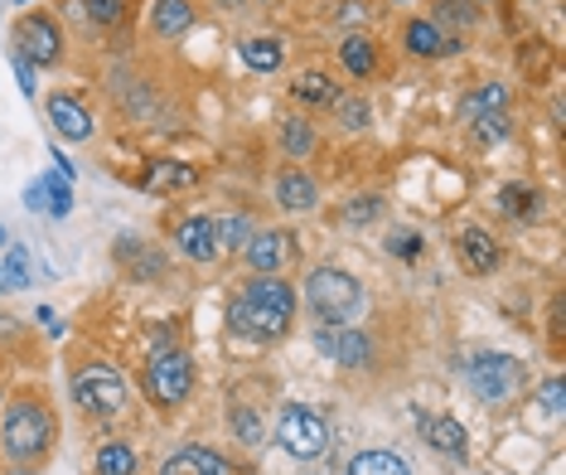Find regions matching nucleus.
<instances>
[{"mask_svg": "<svg viewBox=\"0 0 566 475\" xmlns=\"http://www.w3.org/2000/svg\"><path fill=\"white\" fill-rule=\"evenodd\" d=\"M228 330L238 340H252V344H276L281 335L291 330V316H295V287L272 277H248V287L228 301Z\"/></svg>", "mask_w": 566, "mask_h": 475, "instance_id": "1", "label": "nucleus"}, {"mask_svg": "<svg viewBox=\"0 0 566 475\" xmlns=\"http://www.w3.org/2000/svg\"><path fill=\"white\" fill-rule=\"evenodd\" d=\"M54 436H59L54 407L30 389L10 397L6 413H0V452H6L10 466H40L54 452Z\"/></svg>", "mask_w": 566, "mask_h": 475, "instance_id": "2", "label": "nucleus"}, {"mask_svg": "<svg viewBox=\"0 0 566 475\" xmlns=\"http://www.w3.org/2000/svg\"><path fill=\"white\" fill-rule=\"evenodd\" d=\"M305 306H311L319 326H354L358 311H364V287H358L354 272L325 262L305 277Z\"/></svg>", "mask_w": 566, "mask_h": 475, "instance_id": "3", "label": "nucleus"}, {"mask_svg": "<svg viewBox=\"0 0 566 475\" xmlns=\"http://www.w3.org/2000/svg\"><path fill=\"white\" fill-rule=\"evenodd\" d=\"M69 393H73V407H78L83 417H117L126 407V379L117 364H107V359H87L69 374Z\"/></svg>", "mask_w": 566, "mask_h": 475, "instance_id": "4", "label": "nucleus"}, {"mask_svg": "<svg viewBox=\"0 0 566 475\" xmlns=\"http://www.w3.org/2000/svg\"><path fill=\"white\" fill-rule=\"evenodd\" d=\"M140 389L156 407H179L189 393H195V359L185 354V344H165V350L150 354L146 374H140Z\"/></svg>", "mask_w": 566, "mask_h": 475, "instance_id": "5", "label": "nucleus"}, {"mask_svg": "<svg viewBox=\"0 0 566 475\" xmlns=\"http://www.w3.org/2000/svg\"><path fill=\"white\" fill-rule=\"evenodd\" d=\"M465 383L470 393L489 407H504L523 393V364L513 354H499V350H484V354H470L465 359Z\"/></svg>", "mask_w": 566, "mask_h": 475, "instance_id": "6", "label": "nucleus"}, {"mask_svg": "<svg viewBox=\"0 0 566 475\" xmlns=\"http://www.w3.org/2000/svg\"><path fill=\"white\" fill-rule=\"evenodd\" d=\"M276 442H281V452L295 456V461H315L329 446V427H325V417H319L315 407L286 403L281 407V417H276Z\"/></svg>", "mask_w": 566, "mask_h": 475, "instance_id": "7", "label": "nucleus"}, {"mask_svg": "<svg viewBox=\"0 0 566 475\" xmlns=\"http://www.w3.org/2000/svg\"><path fill=\"white\" fill-rule=\"evenodd\" d=\"M15 54L30 63V69H54L63 59V30L54 16L44 10H30V16L15 20Z\"/></svg>", "mask_w": 566, "mask_h": 475, "instance_id": "8", "label": "nucleus"}, {"mask_svg": "<svg viewBox=\"0 0 566 475\" xmlns=\"http://www.w3.org/2000/svg\"><path fill=\"white\" fill-rule=\"evenodd\" d=\"M291 258H295V238L286 228H252V238L242 242V262H248L256 277L281 272Z\"/></svg>", "mask_w": 566, "mask_h": 475, "instance_id": "9", "label": "nucleus"}, {"mask_svg": "<svg viewBox=\"0 0 566 475\" xmlns=\"http://www.w3.org/2000/svg\"><path fill=\"white\" fill-rule=\"evenodd\" d=\"M315 350L329 359V364L344 369H364L373 359V340L354 326H315Z\"/></svg>", "mask_w": 566, "mask_h": 475, "instance_id": "10", "label": "nucleus"}, {"mask_svg": "<svg viewBox=\"0 0 566 475\" xmlns=\"http://www.w3.org/2000/svg\"><path fill=\"white\" fill-rule=\"evenodd\" d=\"M402 49L411 59H450V54H460V34H446L436 20H407Z\"/></svg>", "mask_w": 566, "mask_h": 475, "instance_id": "11", "label": "nucleus"}, {"mask_svg": "<svg viewBox=\"0 0 566 475\" xmlns=\"http://www.w3.org/2000/svg\"><path fill=\"white\" fill-rule=\"evenodd\" d=\"M276 204L286 214H311V209H319V179L311 171H301V165H286V171L276 175Z\"/></svg>", "mask_w": 566, "mask_h": 475, "instance_id": "12", "label": "nucleus"}, {"mask_svg": "<svg viewBox=\"0 0 566 475\" xmlns=\"http://www.w3.org/2000/svg\"><path fill=\"white\" fill-rule=\"evenodd\" d=\"M417 427H421V436H427V446L436 456H446V461H465L470 456V436H465V427H460L455 417L417 413Z\"/></svg>", "mask_w": 566, "mask_h": 475, "instance_id": "13", "label": "nucleus"}, {"mask_svg": "<svg viewBox=\"0 0 566 475\" xmlns=\"http://www.w3.org/2000/svg\"><path fill=\"white\" fill-rule=\"evenodd\" d=\"M44 112H49V122H54V132L63 141H87L93 136V112H87L73 93H54L44 102Z\"/></svg>", "mask_w": 566, "mask_h": 475, "instance_id": "14", "label": "nucleus"}, {"mask_svg": "<svg viewBox=\"0 0 566 475\" xmlns=\"http://www.w3.org/2000/svg\"><path fill=\"white\" fill-rule=\"evenodd\" d=\"M175 248L185 252L189 262H213V258H218L213 218H209V214H189L185 224H175Z\"/></svg>", "mask_w": 566, "mask_h": 475, "instance_id": "15", "label": "nucleus"}, {"mask_svg": "<svg viewBox=\"0 0 566 475\" xmlns=\"http://www.w3.org/2000/svg\"><path fill=\"white\" fill-rule=\"evenodd\" d=\"M160 475H233V466L213 446H179V452L165 456Z\"/></svg>", "mask_w": 566, "mask_h": 475, "instance_id": "16", "label": "nucleus"}, {"mask_svg": "<svg viewBox=\"0 0 566 475\" xmlns=\"http://www.w3.org/2000/svg\"><path fill=\"white\" fill-rule=\"evenodd\" d=\"M455 248H460V262H465L470 277H489L499 267V258H504L494 234H484V228H465V234L455 238Z\"/></svg>", "mask_w": 566, "mask_h": 475, "instance_id": "17", "label": "nucleus"}, {"mask_svg": "<svg viewBox=\"0 0 566 475\" xmlns=\"http://www.w3.org/2000/svg\"><path fill=\"white\" fill-rule=\"evenodd\" d=\"M195 30V0H156L150 6V34L156 40H185Z\"/></svg>", "mask_w": 566, "mask_h": 475, "instance_id": "18", "label": "nucleus"}, {"mask_svg": "<svg viewBox=\"0 0 566 475\" xmlns=\"http://www.w3.org/2000/svg\"><path fill=\"white\" fill-rule=\"evenodd\" d=\"M291 97H295V102H305V107H334V102L344 97V87L334 83L325 69H305V73H295Z\"/></svg>", "mask_w": 566, "mask_h": 475, "instance_id": "19", "label": "nucleus"}, {"mask_svg": "<svg viewBox=\"0 0 566 475\" xmlns=\"http://www.w3.org/2000/svg\"><path fill=\"white\" fill-rule=\"evenodd\" d=\"M195 165H185V161H150V171L140 175V189L146 195H165V189H189L195 185Z\"/></svg>", "mask_w": 566, "mask_h": 475, "instance_id": "20", "label": "nucleus"}, {"mask_svg": "<svg viewBox=\"0 0 566 475\" xmlns=\"http://www.w3.org/2000/svg\"><path fill=\"white\" fill-rule=\"evenodd\" d=\"M339 63L349 79H373L378 73V44L368 34H344L339 40Z\"/></svg>", "mask_w": 566, "mask_h": 475, "instance_id": "21", "label": "nucleus"}, {"mask_svg": "<svg viewBox=\"0 0 566 475\" xmlns=\"http://www.w3.org/2000/svg\"><path fill=\"white\" fill-rule=\"evenodd\" d=\"M489 112H509V87L504 83H480L460 97V122H480Z\"/></svg>", "mask_w": 566, "mask_h": 475, "instance_id": "22", "label": "nucleus"}, {"mask_svg": "<svg viewBox=\"0 0 566 475\" xmlns=\"http://www.w3.org/2000/svg\"><path fill=\"white\" fill-rule=\"evenodd\" d=\"M242 63L256 73H276L281 69V40H272V34H252V40H242Z\"/></svg>", "mask_w": 566, "mask_h": 475, "instance_id": "23", "label": "nucleus"}, {"mask_svg": "<svg viewBox=\"0 0 566 475\" xmlns=\"http://www.w3.org/2000/svg\"><path fill=\"white\" fill-rule=\"evenodd\" d=\"M252 238V218L248 214H218L213 218V242L218 252H242V242Z\"/></svg>", "mask_w": 566, "mask_h": 475, "instance_id": "24", "label": "nucleus"}, {"mask_svg": "<svg viewBox=\"0 0 566 475\" xmlns=\"http://www.w3.org/2000/svg\"><path fill=\"white\" fill-rule=\"evenodd\" d=\"M315 122H305V117H286L281 122V151H286L291 161H305L315 151Z\"/></svg>", "mask_w": 566, "mask_h": 475, "instance_id": "25", "label": "nucleus"}, {"mask_svg": "<svg viewBox=\"0 0 566 475\" xmlns=\"http://www.w3.org/2000/svg\"><path fill=\"white\" fill-rule=\"evenodd\" d=\"M93 471L97 475H136V452L126 442H102L97 456H93Z\"/></svg>", "mask_w": 566, "mask_h": 475, "instance_id": "26", "label": "nucleus"}, {"mask_svg": "<svg viewBox=\"0 0 566 475\" xmlns=\"http://www.w3.org/2000/svg\"><path fill=\"white\" fill-rule=\"evenodd\" d=\"M494 204H499V214H509V218H533L543 209V195H537L533 185H504Z\"/></svg>", "mask_w": 566, "mask_h": 475, "instance_id": "27", "label": "nucleus"}, {"mask_svg": "<svg viewBox=\"0 0 566 475\" xmlns=\"http://www.w3.org/2000/svg\"><path fill=\"white\" fill-rule=\"evenodd\" d=\"M349 475H411L397 452H358L349 461Z\"/></svg>", "mask_w": 566, "mask_h": 475, "instance_id": "28", "label": "nucleus"}, {"mask_svg": "<svg viewBox=\"0 0 566 475\" xmlns=\"http://www.w3.org/2000/svg\"><path fill=\"white\" fill-rule=\"evenodd\" d=\"M83 16L97 24V30H117V24L132 16V0H78Z\"/></svg>", "mask_w": 566, "mask_h": 475, "instance_id": "29", "label": "nucleus"}, {"mask_svg": "<svg viewBox=\"0 0 566 475\" xmlns=\"http://www.w3.org/2000/svg\"><path fill=\"white\" fill-rule=\"evenodd\" d=\"M44 189H49V218H69V209H73V179L69 175H44Z\"/></svg>", "mask_w": 566, "mask_h": 475, "instance_id": "30", "label": "nucleus"}, {"mask_svg": "<svg viewBox=\"0 0 566 475\" xmlns=\"http://www.w3.org/2000/svg\"><path fill=\"white\" fill-rule=\"evenodd\" d=\"M228 422H233L238 442H248V446H262L266 442V422H262V413H252V407H233Z\"/></svg>", "mask_w": 566, "mask_h": 475, "instance_id": "31", "label": "nucleus"}, {"mask_svg": "<svg viewBox=\"0 0 566 475\" xmlns=\"http://www.w3.org/2000/svg\"><path fill=\"white\" fill-rule=\"evenodd\" d=\"M431 10H436V20L455 24V30H470V24L480 20V10H474L470 0H431Z\"/></svg>", "mask_w": 566, "mask_h": 475, "instance_id": "32", "label": "nucleus"}, {"mask_svg": "<svg viewBox=\"0 0 566 475\" xmlns=\"http://www.w3.org/2000/svg\"><path fill=\"white\" fill-rule=\"evenodd\" d=\"M334 112H339V122L349 126V132H364V126L373 122V107H368V97H349V93H344L339 102H334Z\"/></svg>", "mask_w": 566, "mask_h": 475, "instance_id": "33", "label": "nucleus"}, {"mask_svg": "<svg viewBox=\"0 0 566 475\" xmlns=\"http://www.w3.org/2000/svg\"><path fill=\"white\" fill-rule=\"evenodd\" d=\"M421 248H427V242H421V234L417 228H392V238H388V252L392 258H421Z\"/></svg>", "mask_w": 566, "mask_h": 475, "instance_id": "34", "label": "nucleus"}, {"mask_svg": "<svg viewBox=\"0 0 566 475\" xmlns=\"http://www.w3.org/2000/svg\"><path fill=\"white\" fill-rule=\"evenodd\" d=\"M382 214V199L378 195H358L354 204H344V224H373V218H378Z\"/></svg>", "mask_w": 566, "mask_h": 475, "instance_id": "35", "label": "nucleus"}, {"mask_svg": "<svg viewBox=\"0 0 566 475\" xmlns=\"http://www.w3.org/2000/svg\"><path fill=\"white\" fill-rule=\"evenodd\" d=\"M470 132L480 136L484 146H489V141H504V136H509V112H489V117L470 122Z\"/></svg>", "mask_w": 566, "mask_h": 475, "instance_id": "36", "label": "nucleus"}, {"mask_svg": "<svg viewBox=\"0 0 566 475\" xmlns=\"http://www.w3.org/2000/svg\"><path fill=\"white\" fill-rule=\"evenodd\" d=\"M6 272H10V287H30V252H24V248H15V252H10V258H6Z\"/></svg>", "mask_w": 566, "mask_h": 475, "instance_id": "37", "label": "nucleus"}, {"mask_svg": "<svg viewBox=\"0 0 566 475\" xmlns=\"http://www.w3.org/2000/svg\"><path fill=\"white\" fill-rule=\"evenodd\" d=\"M537 397H543L547 413H557V417H562V407H566V383H562V379H547V383H543V393H537Z\"/></svg>", "mask_w": 566, "mask_h": 475, "instance_id": "38", "label": "nucleus"}, {"mask_svg": "<svg viewBox=\"0 0 566 475\" xmlns=\"http://www.w3.org/2000/svg\"><path fill=\"white\" fill-rule=\"evenodd\" d=\"M24 204H30V209H49V189H44V179H34V185L30 189H24Z\"/></svg>", "mask_w": 566, "mask_h": 475, "instance_id": "39", "label": "nucleus"}, {"mask_svg": "<svg viewBox=\"0 0 566 475\" xmlns=\"http://www.w3.org/2000/svg\"><path fill=\"white\" fill-rule=\"evenodd\" d=\"M15 73H20V93L34 97V69H30V63H24L20 54H15Z\"/></svg>", "mask_w": 566, "mask_h": 475, "instance_id": "40", "label": "nucleus"}, {"mask_svg": "<svg viewBox=\"0 0 566 475\" xmlns=\"http://www.w3.org/2000/svg\"><path fill=\"white\" fill-rule=\"evenodd\" d=\"M339 20H364V0H344Z\"/></svg>", "mask_w": 566, "mask_h": 475, "instance_id": "41", "label": "nucleus"}, {"mask_svg": "<svg viewBox=\"0 0 566 475\" xmlns=\"http://www.w3.org/2000/svg\"><path fill=\"white\" fill-rule=\"evenodd\" d=\"M6 291H15V287H10V272H6V262H0V297H6Z\"/></svg>", "mask_w": 566, "mask_h": 475, "instance_id": "42", "label": "nucleus"}, {"mask_svg": "<svg viewBox=\"0 0 566 475\" xmlns=\"http://www.w3.org/2000/svg\"><path fill=\"white\" fill-rule=\"evenodd\" d=\"M213 6H223V10H238V6H248V0H213Z\"/></svg>", "mask_w": 566, "mask_h": 475, "instance_id": "43", "label": "nucleus"}, {"mask_svg": "<svg viewBox=\"0 0 566 475\" xmlns=\"http://www.w3.org/2000/svg\"><path fill=\"white\" fill-rule=\"evenodd\" d=\"M6 475H34V466H10Z\"/></svg>", "mask_w": 566, "mask_h": 475, "instance_id": "44", "label": "nucleus"}, {"mask_svg": "<svg viewBox=\"0 0 566 475\" xmlns=\"http://www.w3.org/2000/svg\"><path fill=\"white\" fill-rule=\"evenodd\" d=\"M470 6H489V0H470Z\"/></svg>", "mask_w": 566, "mask_h": 475, "instance_id": "45", "label": "nucleus"}, {"mask_svg": "<svg viewBox=\"0 0 566 475\" xmlns=\"http://www.w3.org/2000/svg\"><path fill=\"white\" fill-rule=\"evenodd\" d=\"M0 242H6V228H0Z\"/></svg>", "mask_w": 566, "mask_h": 475, "instance_id": "46", "label": "nucleus"}, {"mask_svg": "<svg viewBox=\"0 0 566 475\" xmlns=\"http://www.w3.org/2000/svg\"><path fill=\"white\" fill-rule=\"evenodd\" d=\"M272 6H281V0H272Z\"/></svg>", "mask_w": 566, "mask_h": 475, "instance_id": "47", "label": "nucleus"}, {"mask_svg": "<svg viewBox=\"0 0 566 475\" xmlns=\"http://www.w3.org/2000/svg\"><path fill=\"white\" fill-rule=\"evenodd\" d=\"M20 6H24V0H20Z\"/></svg>", "mask_w": 566, "mask_h": 475, "instance_id": "48", "label": "nucleus"}]
</instances>
